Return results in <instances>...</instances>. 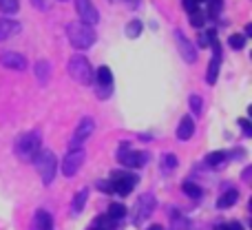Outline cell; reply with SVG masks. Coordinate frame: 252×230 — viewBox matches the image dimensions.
I'll return each instance as SVG.
<instances>
[{"label": "cell", "instance_id": "obj_26", "mask_svg": "<svg viewBox=\"0 0 252 230\" xmlns=\"http://www.w3.org/2000/svg\"><path fill=\"white\" fill-rule=\"evenodd\" d=\"M173 168H177V157L173 153H168V155L161 157V170H173Z\"/></svg>", "mask_w": 252, "mask_h": 230}, {"label": "cell", "instance_id": "obj_14", "mask_svg": "<svg viewBox=\"0 0 252 230\" xmlns=\"http://www.w3.org/2000/svg\"><path fill=\"white\" fill-rule=\"evenodd\" d=\"M192 133H195V122H192L190 115H184L182 120H179V126H177V139L186 142V139L192 137Z\"/></svg>", "mask_w": 252, "mask_h": 230}, {"label": "cell", "instance_id": "obj_1", "mask_svg": "<svg viewBox=\"0 0 252 230\" xmlns=\"http://www.w3.org/2000/svg\"><path fill=\"white\" fill-rule=\"evenodd\" d=\"M66 35H69V42L73 44L75 49L84 51V49L93 47L95 44V31H93L91 25H84V22H71L66 27Z\"/></svg>", "mask_w": 252, "mask_h": 230}, {"label": "cell", "instance_id": "obj_10", "mask_svg": "<svg viewBox=\"0 0 252 230\" xmlns=\"http://www.w3.org/2000/svg\"><path fill=\"white\" fill-rule=\"evenodd\" d=\"M93 78H95V82H97V96L100 98H109V93H111V89H113V73H111V69L109 66H100V69L93 73Z\"/></svg>", "mask_w": 252, "mask_h": 230}, {"label": "cell", "instance_id": "obj_29", "mask_svg": "<svg viewBox=\"0 0 252 230\" xmlns=\"http://www.w3.org/2000/svg\"><path fill=\"white\" fill-rule=\"evenodd\" d=\"M188 104H190V111H192L195 115H199V113H201V106H204V102H201V98H199V96H190Z\"/></svg>", "mask_w": 252, "mask_h": 230}, {"label": "cell", "instance_id": "obj_12", "mask_svg": "<svg viewBox=\"0 0 252 230\" xmlns=\"http://www.w3.org/2000/svg\"><path fill=\"white\" fill-rule=\"evenodd\" d=\"M175 40H177V49H179V53H182V58L188 62V65H192V62L197 60V51L190 44V40H188L182 31H175Z\"/></svg>", "mask_w": 252, "mask_h": 230}, {"label": "cell", "instance_id": "obj_9", "mask_svg": "<svg viewBox=\"0 0 252 230\" xmlns=\"http://www.w3.org/2000/svg\"><path fill=\"white\" fill-rule=\"evenodd\" d=\"M75 11H78L80 16V22H84V25H97V20H100V13H97L95 4L91 2V0H75Z\"/></svg>", "mask_w": 252, "mask_h": 230}, {"label": "cell", "instance_id": "obj_33", "mask_svg": "<svg viewBox=\"0 0 252 230\" xmlns=\"http://www.w3.org/2000/svg\"><path fill=\"white\" fill-rule=\"evenodd\" d=\"M226 230H244V226L239 222H230V224H226Z\"/></svg>", "mask_w": 252, "mask_h": 230}, {"label": "cell", "instance_id": "obj_18", "mask_svg": "<svg viewBox=\"0 0 252 230\" xmlns=\"http://www.w3.org/2000/svg\"><path fill=\"white\" fill-rule=\"evenodd\" d=\"M219 66H221V56H213V60H210V65H208V73H206V82L208 84L217 82Z\"/></svg>", "mask_w": 252, "mask_h": 230}, {"label": "cell", "instance_id": "obj_22", "mask_svg": "<svg viewBox=\"0 0 252 230\" xmlns=\"http://www.w3.org/2000/svg\"><path fill=\"white\" fill-rule=\"evenodd\" d=\"M49 71H51V69H49V62L47 60H40L38 65H35V75H38V80L42 84L49 80Z\"/></svg>", "mask_w": 252, "mask_h": 230}, {"label": "cell", "instance_id": "obj_13", "mask_svg": "<svg viewBox=\"0 0 252 230\" xmlns=\"http://www.w3.org/2000/svg\"><path fill=\"white\" fill-rule=\"evenodd\" d=\"M22 31V25L18 20H11V18H0V42L2 40L13 38L16 33Z\"/></svg>", "mask_w": 252, "mask_h": 230}, {"label": "cell", "instance_id": "obj_7", "mask_svg": "<svg viewBox=\"0 0 252 230\" xmlns=\"http://www.w3.org/2000/svg\"><path fill=\"white\" fill-rule=\"evenodd\" d=\"M93 129H95V120H93V117H82L80 124L75 126L73 139H71V151H80L82 144L93 135Z\"/></svg>", "mask_w": 252, "mask_h": 230}, {"label": "cell", "instance_id": "obj_24", "mask_svg": "<svg viewBox=\"0 0 252 230\" xmlns=\"http://www.w3.org/2000/svg\"><path fill=\"white\" fill-rule=\"evenodd\" d=\"M182 191L186 193L188 197H192V199H199V197H201V188L197 186V184H192V182H184L182 184Z\"/></svg>", "mask_w": 252, "mask_h": 230}, {"label": "cell", "instance_id": "obj_31", "mask_svg": "<svg viewBox=\"0 0 252 230\" xmlns=\"http://www.w3.org/2000/svg\"><path fill=\"white\" fill-rule=\"evenodd\" d=\"M197 44H199L201 49L210 47V38H208V33H199V38H197Z\"/></svg>", "mask_w": 252, "mask_h": 230}, {"label": "cell", "instance_id": "obj_16", "mask_svg": "<svg viewBox=\"0 0 252 230\" xmlns=\"http://www.w3.org/2000/svg\"><path fill=\"white\" fill-rule=\"evenodd\" d=\"M33 230H53V219L47 210H38V213H35Z\"/></svg>", "mask_w": 252, "mask_h": 230}, {"label": "cell", "instance_id": "obj_3", "mask_svg": "<svg viewBox=\"0 0 252 230\" xmlns=\"http://www.w3.org/2000/svg\"><path fill=\"white\" fill-rule=\"evenodd\" d=\"M35 166H38L40 179H42L44 186H51V182L56 179V170H58V160L51 151H40L35 157Z\"/></svg>", "mask_w": 252, "mask_h": 230}, {"label": "cell", "instance_id": "obj_30", "mask_svg": "<svg viewBox=\"0 0 252 230\" xmlns=\"http://www.w3.org/2000/svg\"><path fill=\"white\" fill-rule=\"evenodd\" d=\"M208 7H210V16H217L223 7V0H208Z\"/></svg>", "mask_w": 252, "mask_h": 230}, {"label": "cell", "instance_id": "obj_35", "mask_svg": "<svg viewBox=\"0 0 252 230\" xmlns=\"http://www.w3.org/2000/svg\"><path fill=\"white\" fill-rule=\"evenodd\" d=\"M33 2V7H38V9H47V0H31Z\"/></svg>", "mask_w": 252, "mask_h": 230}, {"label": "cell", "instance_id": "obj_27", "mask_svg": "<svg viewBox=\"0 0 252 230\" xmlns=\"http://www.w3.org/2000/svg\"><path fill=\"white\" fill-rule=\"evenodd\" d=\"M228 44H230L232 49H237V51H239V49H244V47H246V35H241V33H232V35H230V40H228Z\"/></svg>", "mask_w": 252, "mask_h": 230}, {"label": "cell", "instance_id": "obj_34", "mask_svg": "<svg viewBox=\"0 0 252 230\" xmlns=\"http://www.w3.org/2000/svg\"><path fill=\"white\" fill-rule=\"evenodd\" d=\"M239 126L244 129L246 135H250V122H248V120H239Z\"/></svg>", "mask_w": 252, "mask_h": 230}, {"label": "cell", "instance_id": "obj_19", "mask_svg": "<svg viewBox=\"0 0 252 230\" xmlns=\"http://www.w3.org/2000/svg\"><path fill=\"white\" fill-rule=\"evenodd\" d=\"M87 195H89V191L87 188H82V191L75 195V199H73V215H78V213H82V208H84V204H87Z\"/></svg>", "mask_w": 252, "mask_h": 230}, {"label": "cell", "instance_id": "obj_36", "mask_svg": "<svg viewBox=\"0 0 252 230\" xmlns=\"http://www.w3.org/2000/svg\"><path fill=\"white\" fill-rule=\"evenodd\" d=\"M146 230H164V226H159V224H153V226H148Z\"/></svg>", "mask_w": 252, "mask_h": 230}, {"label": "cell", "instance_id": "obj_39", "mask_svg": "<svg viewBox=\"0 0 252 230\" xmlns=\"http://www.w3.org/2000/svg\"><path fill=\"white\" fill-rule=\"evenodd\" d=\"M93 230H100V228H93Z\"/></svg>", "mask_w": 252, "mask_h": 230}, {"label": "cell", "instance_id": "obj_28", "mask_svg": "<svg viewBox=\"0 0 252 230\" xmlns=\"http://www.w3.org/2000/svg\"><path fill=\"white\" fill-rule=\"evenodd\" d=\"M204 22H206V16L199 11V9H195V11L190 13V25L199 29V27H204Z\"/></svg>", "mask_w": 252, "mask_h": 230}, {"label": "cell", "instance_id": "obj_17", "mask_svg": "<svg viewBox=\"0 0 252 230\" xmlns=\"http://www.w3.org/2000/svg\"><path fill=\"white\" fill-rule=\"evenodd\" d=\"M237 201H239V191H235V188H230V191H226L221 197L217 199V208H230V206H235Z\"/></svg>", "mask_w": 252, "mask_h": 230}, {"label": "cell", "instance_id": "obj_23", "mask_svg": "<svg viewBox=\"0 0 252 230\" xmlns=\"http://www.w3.org/2000/svg\"><path fill=\"white\" fill-rule=\"evenodd\" d=\"M142 29H144L142 20H130L128 25H126V35H128V38H139Z\"/></svg>", "mask_w": 252, "mask_h": 230}, {"label": "cell", "instance_id": "obj_25", "mask_svg": "<svg viewBox=\"0 0 252 230\" xmlns=\"http://www.w3.org/2000/svg\"><path fill=\"white\" fill-rule=\"evenodd\" d=\"M18 9H20V2H18V0H0V11H2L4 16L16 13Z\"/></svg>", "mask_w": 252, "mask_h": 230}, {"label": "cell", "instance_id": "obj_6", "mask_svg": "<svg viewBox=\"0 0 252 230\" xmlns=\"http://www.w3.org/2000/svg\"><path fill=\"white\" fill-rule=\"evenodd\" d=\"M118 160L122 162V166H126V168H142V166L148 164V153L126 148V144H124L118 153Z\"/></svg>", "mask_w": 252, "mask_h": 230}, {"label": "cell", "instance_id": "obj_20", "mask_svg": "<svg viewBox=\"0 0 252 230\" xmlns=\"http://www.w3.org/2000/svg\"><path fill=\"white\" fill-rule=\"evenodd\" d=\"M223 160H226V153L223 151H213V153H208V155H206V164L208 166H221L223 164Z\"/></svg>", "mask_w": 252, "mask_h": 230}, {"label": "cell", "instance_id": "obj_4", "mask_svg": "<svg viewBox=\"0 0 252 230\" xmlns=\"http://www.w3.org/2000/svg\"><path fill=\"white\" fill-rule=\"evenodd\" d=\"M69 75L78 84H91L93 82V66L84 56H73L69 60Z\"/></svg>", "mask_w": 252, "mask_h": 230}, {"label": "cell", "instance_id": "obj_38", "mask_svg": "<svg viewBox=\"0 0 252 230\" xmlns=\"http://www.w3.org/2000/svg\"><path fill=\"white\" fill-rule=\"evenodd\" d=\"M195 2H197V4H199V2H206V0H195Z\"/></svg>", "mask_w": 252, "mask_h": 230}, {"label": "cell", "instance_id": "obj_5", "mask_svg": "<svg viewBox=\"0 0 252 230\" xmlns=\"http://www.w3.org/2000/svg\"><path fill=\"white\" fill-rule=\"evenodd\" d=\"M139 177L135 173H126V170H115L111 173V193H118V195H128L135 186H137Z\"/></svg>", "mask_w": 252, "mask_h": 230}, {"label": "cell", "instance_id": "obj_8", "mask_svg": "<svg viewBox=\"0 0 252 230\" xmlns=\"http://www.w3.org/2000/svg\"><path fill=\"white\" fill-rule=\"evenodd\" d=\"M84 157L87 155H84L82 148H80V151H69L66 153V157L62 160V173H64V177H73V175L82 168Z\"/></svg>", "mask_w": 252, "mask_h": 230}, {"label": "cell", "instance_id": "obj_11", "mask_svg": "<svg viewBox=\"0 0 252 230\" xmlns=\"http://www.w3.org/2000/svg\"><path fill=\"white\" fill-rule=\"evenodd\" d=\"M0 65H2L4 69H11V71H25L27 58L18 51H4V53H0Z\"/></svg>", "mask_w": 252, "mask_h": 230}, {"label": "cell", "instance_id": "obj_15", "mask_svg": "<svg viewBox=\"0 0 252 230\" xmlns=\"http://www.w3.org/2000/svg\"><path fill=\"white\" fill-rule=\"evenodd\" d=\"M153 210H155V197L153 195H142L137 201V215L139 219L142 217H151Z\"/></svg>", "mask_w": 252, "mask_h": 230}, {"label": "cell", "instance_id": "obj_40", "mask_svg": "<svg viewBox=\"0 0 252 230\" xmlns=\"http://www.w3.org/2000/svg\"><path fill=\"white\" fill-rule=\"evenodd\" d=\"M111 2H115V0H111Z\"/></svg>", "mask_w": 252, "mask_h": 230}, {"label": "cell", "instance_id": "obj_2", "mask_svg": "<svg viewBox=\"0 0 252 230\" xmlns=\"http://www.w3.org/2000/svg\"><path fill=\"white\" fill-rule=\"evenodd\" d=\"M40 137L38 131H29V133H22L20 137L16 139V155L20 157L22 162H33L40 153Z\"/></svg>", "mask_w": 252, "mask_h": 230}, {"label": "cell", "instance_id": "obj_37", "mask_svg": "<svg viewBox=\"0 0 252 230\" xmlns=\"http://www.w3.org/2000/svg\"><path fill=\"white\" fill-rule=\"evenodd\" d=\"M215 230H226V226H217V228H215Z\"/></svg>", "mask_w": 252, "mask_h": 230}, {"label": "cell", "instance_id": "obj_21", "mask_svg": "<svg viewBox=\"0 0 252 230\" xmlns=\"http://www.w3.org/2000/svg\"><path fill=\"white\" fill-rule=\"evenodd\" d=\"M126 215V206L124 204H120V201H113V204L109 206V217L111 219H115V222H118V219H122Z\"/></svg>", "mask_w": 252, "mask_h": 230}, {"label": "cell", "instance_id": "obj_32", "mask_svg": "<svg viewBox=\"0 0 252 230\" xmlns=\"http://www.w3.org/2000/svg\"><path fill=\"white\" fill-rule=\"evenodd\" d=\"M184 7H186V11H188V13H192L195 9H199V4H197L195 0H184Z\"/></svg>", "mask_w": 252, "mask_h": 230}]
</instances>
